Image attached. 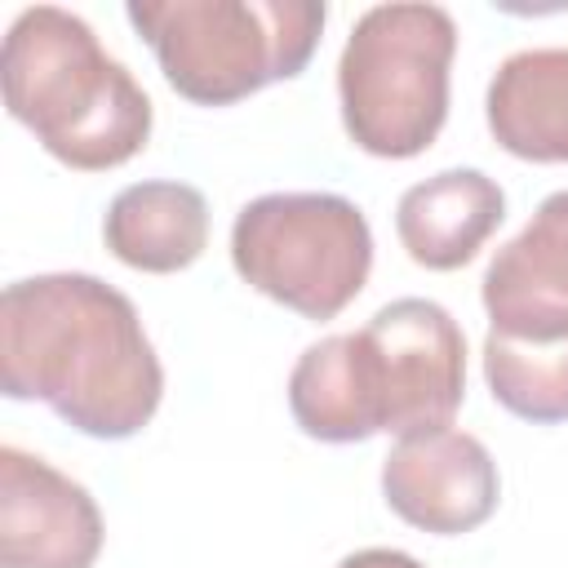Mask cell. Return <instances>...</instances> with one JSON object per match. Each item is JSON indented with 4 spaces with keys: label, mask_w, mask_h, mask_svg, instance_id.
Listing matches in <instances>:
<instances>
[{
    "label": "cell",
    "mask_w": 568,
    "mask_h": 568,
    "mask_svg": "<svg viewBox=\"0 0 568 568\" xmlns=\"http://www.w3.org/2000/svg\"><path fill=\"white\" fill-rule=\"evenodd\" d=\"M479 293L488 333L519 342L568 337V191L546 195L528 226L493 253Z\"/></svg>",
    "instance_id": "cell-9"
},
{
    "label": "cell",
    "mask_w": 568,
    "mask_h": 568,
    "mask_svg": "<svg viewBox=\"0 0 568 568\" xmlns=\"http://www.w3.org/2000/svg\"><path fill=\"white\" fill-rule=\"evenodd\" d=\"M457 22L426 0L373 4L337 58V98L351 142L382 160L422 155L448 120Z\"/></svg>",
    "instance_id": "cell-5"
},
{
    "label": "cell",
    "mask_w": 568,
    "mask_h": 568,
    "mask_svg": "<svg viewBox=\"0 0 568 568\" xmlns=\"http://www.w3.org/2000/svg\"><path fill=\"white\" fill-rule=\"evenodd\" d=\"M466 395V333L430 297H395L364 328L306 346L288 373L293 422L324 444L448 426Z\"/></svg>",
    "instance_id": "cell-2"
},
{
    "label": "cell",
    "mask_w": 568,
    "mask_h": 568,
    "mask_svg": "<svg viewBox=\"0 0 568 568\" xmlns=\"http://www.w3.org/2000/svg\"><path fill=\"white\" fill-rule=\"evenodd\" d=\"M0 382L9 399H40L93 439L138 435L164 395V368L138 306L84 271H49L4 288Z\"/></svg>",
    "instance_id": "cell-1"
},
{
    "label": "cell",
    "mask_w": 568,
    "mask_h": 568,
    "mask_svg": "<svg viewBox=\"0 0 568 568\" xmlns=\"http://www.w3.org/2000/svg\"><path fill=\"white\" fill-rule=\"evenodd\" d=\"M488 129L532 164L568 160V49H519L488 80Z\"/></svg>",
    "instance_id": "cell-11"
},
{
    "label": "cell",
    "mask_w": 568,
    "mask_h": 568,
    "mask_svg": "<svg viewBox=\"0 0 568 568\" xmlns=\"http://www.w3.org/2000/svg\"><path fill=\"white\" fill-rule=\"evenodd\" d=\"M484 382L493 399L537 426L568 422V337L519 342L488 333L484 337Z\"/></svg>",
    "instance_id": "cell-13"
},
{
    "label": "cell",
    "mask_w": 568,
    "mask_h": 568,
    "mask_svg": "<svg viewBox=\"0 0 568 568\" xmlns=\"http://www.w3.org/2000/svg\"><path fill=\"white\" fill-rule=\"evenodd\" d=\"M506 217L501 186L479 169H444L399 195L395 231L404 253L426 271L466 266Z\"/></svg>",
    "instance_id": "cell-10"
},
{
    "label": "cell",
    "mask_w": 568,
    "mask_h": 568,
    "mask_svg": "<svg viewBox=\"0 0 568 568\" xmlns=\"http://www.w3.org/2000/svg\"><path fill=\"white\" fill-rule=\"evenodd\" d=\"M102 510L84 484L13 444L0 448V568H93Z\"/></svg>",
    "instance_id": "cell-8"
},
{
    "label": "cell",
    "mask_w": 568,
    "mask_h": 568,
    "mask_svg": "<svg viewBox=\"0 0 568 568\" xmlns=\"http://www.w3.org/2000/svg\"><path fill=\"white\" fill-rule=\"evenodd\" d=\"M124 13L164 80L200 106L302 75L328 18L320 0H129Z\"/></svg>",
    "instance_id": "cell-4"
},
{
    "label": "cell",
    "mask_w": 568,
    "mask_h": 568,
    "mask_svg": "<svg viewBox=\"0 0 568 568\" xmlns=\"http://www.w3.org/2000/svg\"><path fill=\"white\" fill-rule=\"evenodd\" d=\"M0 84L9 115L67 169H120L151 138L146 89L71 9L31 4L13 18L0 49Z\"/></svg>",
    "instance_id": "cell-3"
},
{
    "label": "cell",
    "mask_w": 568,
    "mask_h": 568,
    "mask_svg": "<svg viewBox=\"0 0 568 568\" xmlns=\"http://www.w3.org/2000/svg\"><path fill=\"white\" fill-rule=\"evenodd\" d=\"M102 240L124 266L173 275L209 248V204L191 182H133L106 204Z\"/></svg>",
    "instance_id": "cell-12"
},
{
    "label": "cell",
    "mask_w": 568,
    "mask_h": 568,
    "mask_svg": "<svg viewBox=\"0 0 568 568\" xmlns=\"http://www.w3.org/2000/svg\"><path fill=\"white\" fill-rule=\"evenodd\" d=\"M231 262L271 302L306 320H333L368 284L373 231L346 195L271 191L235 213Z\"/></svg>",
    "instance_id": "cell-6"
},
{
    "label": "cell",
    "mask_w": 568,
    "mask_h": 568,
    "mask_svg": "<svg viewBox=\"0 0 568 568\" xmlns=\"http://www.w3.org/2000/svg\"><path fill=\"white\" fill-rule=\"evenodd\" d=\"M337 568H426V564H422V559H413L408 550L368 546V550H355V555H346Z\"/></svg>",
    "instance_id": "cell-14"
},
{
    "label": "cell",
    "mask_w": 568,
    "mask_h": 568,
    "mask_svg": "<svg viewBox=\"0 0 568 568\" xmlns=\"http://www.w3.org/2000/svg\"><path fill=\"white\" fill-rule=\"evenodd\" d=\"M386 506L435 537H457L479 528L501 497L493 453L453 426L399 435V444L382 462Z\"/></svg>",
    "instance_id": "cell-7"
}]
</instances>
